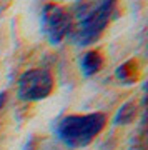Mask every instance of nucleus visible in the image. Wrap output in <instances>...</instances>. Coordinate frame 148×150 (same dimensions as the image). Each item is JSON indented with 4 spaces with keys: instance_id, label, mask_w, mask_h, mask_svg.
Returning a JSON list of instances; mask_svg holds the SVG:
<instances>
[{
    "instance_id": "obj_2",
    "label": "nucleus",
    "mask_w": 148,
    "mask_h": 150,
    "mask_svg": "<svg viewBox=\"0 0 148 150\" xmlns=\"http://www.w3.org/2000/svg\"><path fill=\"white\" fill-rule=\"evenodd\" d=\"M106 115L103 112L65 115L55 125L57 139L68 149H85L103 132Z\"/></svg>"
},
{
    "instance_id": "obj_3",
    "label": "nucleus",
    "mask_w": 148,
    "mask_h": 150,
    "mask_svg": "<svg viewBox=\"0 0 148 150\" xmlns=\"http://www.w3.org/2000/svg\"><path fill=\"white\" fill-rule=\"evenodd\" d=\"M55 80L47 69H28L18 77L17 95L23 102H40L52 95Z\"/></svg>"
},
{
    "instance_id": "obj_4",
    "label": "nucleus",
    "mask_w": 148,
    "mask_h": 150,
    "mask_svg": "<svg viewBox=\"0 0 148 150\" xmlns=\"http://www.w3.org/2000/svg\"><path fill=\"white\" fill-rule=\"evenodd\" d=\"M73 27V17L65 7L57 4H47L42 8V30L48 43L58 45L70 35Z\"/></svg>"
},
{
    "instance_id": "obj_6",
    "label": "nucleus",
    "mask_w": 148,
    "mask_h": 150,
    "mask_svg": "<svg viewBox=\"0 0 148 150\" xmlns=\"http://www.w3.org/2000/svg\"><path fill=\"white\" fill-rule=\"evenodd\" d=\"M140 65L135 59H130L127 62H123L122 65H118L115 69V79L120 83H125V85H132L140 79Z\"/></svg>"
},
{
    "instance_id": "obj_1",
    "label": "nucleus",
    "mask_w": 148,
    "mask_h": 150,
    "mask_svg": "<svg viewBox=\"0 0 148 150\" xmlns=\"http://www.w3.org/2000/svg\"><path fill=\"white\" fill-rule=\"evenodd\" d=\"M115 15V2L101 0L98 4H77L75 23L70 32L73 43L78 47H88L98 42Z\"/></svg>"
},
{
    "instance_id": "obj_8",
    "label": "nucleus",
    "mask_w": 148,
    "mask_h": 150,
    "mask_svg": "<svg viewBox=\"0 0 148 150\" xmlns=\"http://www.w3.org/2000/svg\"><path fill=\"white\" fill-rule=\"evenodd\" d=\"M5 102H7V92H0V110L4 108Z\"/></svg>"
},
{
    "instance_id": "obj_5",
    "label": "nucleus",
    "mask_w": 148,
    "mask_h": 150,
    "mask_svg": "<svg viewBox=\"0 0 148 150\" xmlns=\"http://www.w3.org/2000/svg\"><path fill=\"white\" fill-rule=\"evenodd\" d=\"M103 64H105V60H103L101 52H98V50H88L80 59V70H82V74L85 77H93V75H97L103 69Z\"/></svg>"
},
{
    "instance_id": "obj_7",
    "label": "nucleus",
    "mask_w": 148,
    "mask_h": 150,
    "mask_svg": "<svg viewBox=\"0 0 148 150\" xmlns=\"http://www.w3.org/2000/svg\"><path fill=\"white\" fill-rule=\"evenodd\" d=\"M138 113V105L135 100H128V102L122 103L118 110H116L115 117H113V123L115 125H130L135 122Z\"/></svg>"
}]
</instances>
